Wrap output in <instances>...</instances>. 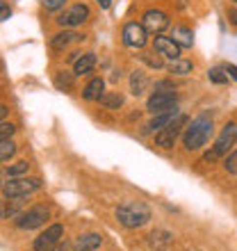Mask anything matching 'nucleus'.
Returning a JSON list of instances; mask_svg holds the SVG:
<instances>
[{"instance_id": "39448f33", "label": "nucleus", "mask_w": 237, "mask_h": 251, "mask_svg": "<svg viewBox=\"0 0 237 251\" xmlns=\"http://www.w3.org/2000/svg\"><path fill=\"white\" fill-rule=\"evenodd\" d=\"M41 187V180L39 178H9L2 185V192H5L7 199H21V197H27Z\"/></svg>"}, {"instance_id": "393cba45", "label": "nucleus", "mask_w": 237, "mask_h": 251, "mask_svg": "<svg viewBox=\"0 0 237 251\" xmlns=\"http://www.w3.org/2000/svg\"><path fill=\"white\" fill-rule=\"evenodd\" d=\"M27 169H30V165L21 160V162H16V165L7 167V174H9V178H16V176H21V174H25Z\"/></svg>"}, {"instance_id": "f8f14e48", "label": "nucleus", "mask_w": 237, "mask_h": 251, "mask_svg": "<svg viewBox=\"0 0 237 251\" xmlns=\"http://www.w3.org/2000/svg\"><path fill=\"white\" fill-rule=\"evenodd\" d=\"M153 48H155V53H160L162 57H169V60H178L180 57V46L171 37H155Z\"/></svg>"}, {"instance_id": "473e14b6", "label": "nucleus", "mask_w": 237, "mask_h": 251, "mask_svg": "<svg viewBox=\"0 0 237 251\" xmlns=\"http://www.w3.org/2000/svg\"><path fill=\"white\" fill-rule=\"evenodd\" d=\"M98 5L103 7V9H107V7L112 5V0H98Z\"/></svg>"}, {"instance_id": "412c9836", "label": "nucleus", "mask_w": 237, "mask_h": 251, "mask_svg": "<svg viewBox=\"0 0 237 251\" xmlns=\"http://www.w3.org/2000/svg\"><path fill=\"white\" fill-rule=\"evenodd\" d=\"M100 105L103 107H107V110H118V107L123 105V96L118 92H110V94H103L100 96Z\"/></svg>"}, {"instance_id": "0eeeda50", "label": "nucleus", "mask_w": 237, "mask_h": 251, "mask_svg": "<svg viewBox=\"0 0 237 251\" xmlns=\"http://www.w3.org/2000/svg\"><path fill=\"white\" fill-rule=\"evenodd\" d=\"M121 37H123V44H125V46H130V48H144L146 41H148V30H146L142 23H128V25L123 27Z\"/></svg>"}, {"instance_id": "a211bd4d", "label": "nucleus", "mask_w": 237, "mask_h": 251, "mask_svg": "<svg viewBox=\"0 0 237 251\" xmlns=\"http://www.w3.org/2000/svg\"><path fill=\"white\" fill-rule=\"evenodd\" d=\"M103 89H105V82H103V78H94L92 82L85 87L82 96H85L87 100H98L100 96H103Z\"/></svg>"}, {"instance_id": "e433bc0d", "label": "nucleus", "mask_w": 237, "mask_h": 251, "mask_svg": "<svg viewBox=\"0 0 237 251\" xmlns=\"http://www.w3.org/2000/svg\"><path fill=\"white\" fill-rule=\"evenodd\" d=\"M0 190H2V185H0Z\"/></svg>"}, {"instance_id": "bb28decb", "label": "nucleus", "mask_w": 237, "mask_h": 251, "mask_svg": "<svg viewBox=\"0 0 237 251\" xmlns=\"http://www.w3.org/2000/svg\"><path fill=\"white\" fill-rule=\"evenodd\" d=\"M14 132H16V126H12V124H0V142L12 139Z\"/></svg>"}, {"instance_id": "dca6fc26", "label": "nucleus", "mask_w": 237, "mask_h": 251, "mask_svg": "<svg viewBox=\"0 0 237 251\" xmlns=\"http://www.w3.org/2000/svg\"><path fill=\"white\" fill-rule=\"evenodd\" d=\"M148 85H151V80H148V75H146L144 71H135L130 75V92L135 94V96H142V94H146V89H148Z\"/></svg>"}, {"instance_id": "cd10ccee", "label": "nucleus", "mask_w": 237, "mask_h": 251, "mask_svg": "<svg viewBox=\"0 0 237 251\" xmlns=\"http://www.w3.org/2000/svg\"><path fill=\"white\" fill-rule=\"evenodd\" d=\"M224 167H226V172H228V174H237V151H233L231 155L226 158Z\"/></svg>"}, {"instance_id": "1a4fd4ad", "label": "nucleus", "mask_w": 237, "mask_h": 251, "mask_svg": "<svg viewBox=\"0 0 237 251\" xmlns=\"http://www.w3.org/2000/svg\"><path fill=\"white\" fill-rule=\"evenodd\" d=\"M62 235H64V228H62V224L48 226L46 231H44L39 238L34 240V249H37V251H53V247L59 245Z\"/></svg>"}, {"instance_id": "20e7f679", "label": "nucleus", "mask_w": 237, "mask_h": 251, "mask_svg": "<svg viewBox=\"0 0 237 251\" xmlns=\"http://www.w3.org/2000/svg\"><path fill=\"white\" fill-rule=\"evenodd\" d=\"M187 124H190V119H187L185 114H178L171 124H166L162 130H158V135H155V144H158L160 149H173L178 135H180L183 128H187Z\"/></svg>"}, {"instance_id": "7c9ffc66", "label": "nucleus", "mask_w": 237, "mask_h": 251, "mask_svg": "<svg viewBox=\"0 0 237 251\" xmlns=\"http://www.w3.org/2000/svg\"><path fill=\"white\" fill-rule=\"evenodd\" d=\"M224 69H226V73H228V78H233L237 82V66L235 64H226Z\"/></svg>"}, {"instance_id": "6ab92c4d", "label": "nucleus", "mask_w": 237, "mask_h": 251, "mask_svg": "<svg viewBox=\"0 0 237 251\" xmlns=\"http://www.w3.org/2000/svg\"><path fill=\"white\" fill-rule=\"evenodd\" d=\"M169 69V73H173V75H190L191 71H194V64H191L190 60H171V64L166 66Z\"/></svg>"}, {"instance_id": "4468645a", "label": "nucleus", "mask_w": 237, "mask_h": 251, "mask_svg": "<svg viewBox=\"0 0 237 251\" xmlns=\"http://www.w3.org/2000/svg\"><path fill=\"white\" fill-rule=\"evenodd\" d=\"M178 114H180V112H178L176 107L166 110V112H160V114H155V117H153V119L148 121V126H146V128H148V130H162V128H165L166 124H171V121L176 119Z\"/></svg>"}, {"instance_id": "f704fd0d", "label": "nucleus", "mask_w": 237, "mask_h": 251, "mask_svg": "<svg viewBox=\"0 0 237 251\" xmlns=\"http://www.w3.org/2000/svg\"><path fill=\"white\" fill-rule=\"evenodd\" d=\"M64 249H66V245H59L57 249H53V251H64Z\"/></svg>"}, {"instance_id": "2eb2a0df", "label": "nucleus", "mask_w": 237, "mask_h": 251, "mask_svg": "<svg viewBox=\"0 0 237 251\" xmlns=\"http://www.w3.org/2000/svg\"><path fill=\"white\" fill-rule=\"evenodd\" d=\"M94 66H96V55L85 53L78 57V62H73V73L75 75H87V73L94 71Z\"/></svg>"}, {"instance_id": "c756f323", "label": "nucleus", "mask_w": 237, "mask_h": 251, "mask_svg": "<svg viewBox=\"0 0 237 251\" xmlns=\"http://www.w3.org/2000/svg\"><path fill=\"white\" fill-rule=\"evenodd\" d=\"M9 14H12V9H9V5H5V2H0V21L9 19Z\"/></svg>"}, {"instance_id": "72a5a7b5", "label": "nucleus", "mask_w": 237, "mask_h": 251, "mask_svg": "<svg viewBox=\"0 0 237 251\" xmlns=\"http://www.w3.org/2000/svg\"><path fill=\"white\" fill-rule=\"evenodd\" d=\"M5 114H7V107H5V105H0V119H2Z\"/></svg>"}, {"instance_id": "4be33fe9", "label": "nucleus", "mask_w": 237, "mask_h": 251, "mask_svg": "<svg viewBox=\"0 0 237 251\" xmlns=\"http://www.w3.org/2000/svg\"><path fill=\"white\" fill-rule=\"evenodd\" d=\"M55 85H57V89H62V92H71L73 78L66 71H57V75H55Z\"/></svg>"}, {"instance_id": "f3484780", "label": "nucleus", "mask_w": 237, "mask_h": 251, "mask_svg": "<svg viewBox=\"0 0 237 251\" xmlns=\"http://www.w3.org/2000/svg\"><path fill=\"white\" fill-rule=\"evenodd\" d=\"M171 39L176 41L180 48H191L194 46V32L190 27H183V25H176L171 32Z\"/></svg>"}, {"instance_id": "c85d7f7f", "label": "nucleus", "mask_w": 237, "mask_h": 251, "mask_svg": "<svg viewBox=\"0 0 237 251\" xmlns=\"http://www.w3.org/2000/svg\"><path fill=\"white\" fill-rule=\"evenodd\" d=\"M66 0H41V5L46 7V9H50V12H55V9H59V7H64Z\"/></svg>"}, {"instance_id": "a878e982", "label": "nucleus", "mask_w": 237, "mask_h": 251, "mask_svg": "<svg viewBox=\"0 0 237 251\" xmlns=\"http://www.w3.org/2000/svg\"><path fill=\"white\" fill-rule=\"evenodd\" d=\"M139 57H142V60H144L148 66H153V69H162V60H160L162 55H160V53L158 55H155V53H142Z\"/></svg>"}, {"instance_id": "c9c22d12", "label": "nucleus", "mask_w": 237, "mask_h": 251, "mask_svg": "<svg viewBox=\"0 0 237 251\" xmlns=\"http://www.w3.org/2000/svg\"><path fill=\"white\" fill-rule=\"evenodd\" d=\"M233 5H237V0H233Z\"/></svg>"}, {"instance_id": "9d476101", "label": "nucleus", "mask_w": 237, "mask_h": 251, "mask_svg": "<svg viewBox=\"0 0 237 251\" xmlns=\"http://www.w3.org/2000/svg\"><path fill=\"white\" fill-rule=\"evenodd\" d=\"M142 25L148 30V34H160L169 27V16L165 12H160V9H148L144 14V19H142Z\"/></svg>"}, {"instance_id": "2f4dec72", "label": "nucleus", "mask_w": 237, "mask_h": 251, "mask_svg": "<svg viewBox=\"0 0 237 251\" xmlns=\"http://www.w3.org/2000/svg\"><path fill=\"white\" fill-rule=\"evenodd\" d=\"M228 19H231L233 25H237V9H228Z\"/></svg>"}, {"instance_id": "423d86ee", "label": "nucleus", "mask_w": 237, "mask_h": 251, "mask_svg": "<svg viewBox=\"0 0 237 251\" xmlns=\"http://www.w3.org/2000/svg\"><path fill=\"white\" fill-rule=\"evenodd\" d=\"M176 92L173 89H166V92H155L151 99L146 100V110L153 114H160V112H166V110H171L176 107Z\"/></svg>"}, {"instance_id": "7ed1b4c3", "label": "nucleus", "mask_w": 237, "mask_h": 251, "mask_svg": "<svg viewBox=\"0 0 237 251\" xmlns=\"http://www.w3.org/2000/svg\"><path fill=\"white\" fill-rule=\"evenodd\" d=\"M235 142H237V124H233V121H231V124H226L224 128H221V132H219V137H217V142H214V146L205 153V160H208V162L219 160L221 155H226V153L235 146Z\"/></svg>"}, {"instance_id": "aec40b11", "label": "nucleus", "mask_w": 237, "mask_h": 251, "mask_svg": "<svg viewBox=\"0 0 237 251\" xmlns=\"http://www.w3.org/2000/svg\"><path fill=\"white\" fill-rule=\"evenodd\" d=\"M75 39H82V37L75 34V32H71V30H64V32H59V34L53 37V48L55 50H62V48H66L71 41H75Z\"/></svg>"}, {"instance_id": "6e6552de", "label": "nucleus", "mask_w": 237, "mask_h": 251, "mask_svg": "<svg viewBox=\"0 0 237 251\" xmlns=\"http://www.w3.org/2000/svg\"><path fill=\"white\" fill-rule=\"evenodd\" d=\"M48 217H50V212H48L46 205H34V208H30L25 215H21V217L16 219V226L27 228V231H30V228H39Z\"/></svg>"}, {"instance_id": "5701e85b", "label": "nucleus", "mask_w": 237, "mask_h": 251, "mask_svg": "<svg viewBox=\"0 0 237 251\" xmlns=\"http://www.w3.org/2000/svg\"><path fill=\"white\" fill-rule=\"evenodd\" d=\"M208 75H210V80L214 82V85H226V82H228V73H226L224 66H214V69H210Z\"/></svg>"}, {"instance_id": "ddd939ff", "label": "nucleus", "mask_w": 237, "mask_h": 251, "mask_svg": "<svg viewBox=\"0 0 237 251\" xmlns=\"http://www.w3.org/2000/svg\"><path fill=\"white\" fill-rule=\"evenodd\" d=\"M100 245H103V235H98V233H85V235H80L75 240V249L78 251H94Z\"/></svg>"}, {"instance_id": "f03ea898", "label": "nucleus", "mask_w": 237, "mask_h": 251, "mask_svg": "<svg viewBox=\"0 0 237 251\" xmlns=\"http://www.w3.org/2000/svg\"><path fill=\"white\" fill-rule=\"evenodd\" d=\"M117 219L125 228H139L151 219V208L142 201H128L117 208Z\"/></svg>"}, {"instance_id": "f257e3e1", "label": "nucleus", "mask_w": 237, "mask_h": 251, "mask_svg": "<svg viewBox=\"0 0 237 251\" xmlns=\"http://www.w3.org/2000/svg\"><path fill=\"white\" fill-rule=\"evenodd\" d=\"M212 132H214V126H212V119L210 117H196L194 121L187 124L183 132V144L187 151H198V149H203L208 142H210Z\"/></svg>"}, {"instance_id": "9b49d317", "label": "nucleus", "mask_w": 237, "mask_h": 251, "mask_svg": "<svg viewBox=\"0 0 237 251\" xmlns=\"http://www.w3.org/2000/svg\"><path fill=\"white\" fill-rule=\"evenodd\" d=\"M87 19H89V7L87 5H73L71 9H66V12L59 16L57 23L62 27H75V25H82Z\"/></svg>"}, {"instance_id": "b1692460", "label": "nucleus", "mask_w": 237, "mask_h": 251, "mask_svg": "<svg viewBox=\"0 0 237 251\" xmlns=\"http://www.w3.org/2000/svg\"><path fill=\"white\" fill-rule=\"evenodd\" d=\"M14 153H16V144H14L12 139H7V142H0V162H7V160L12 158Z\"/></svg>"}]
</instances>
